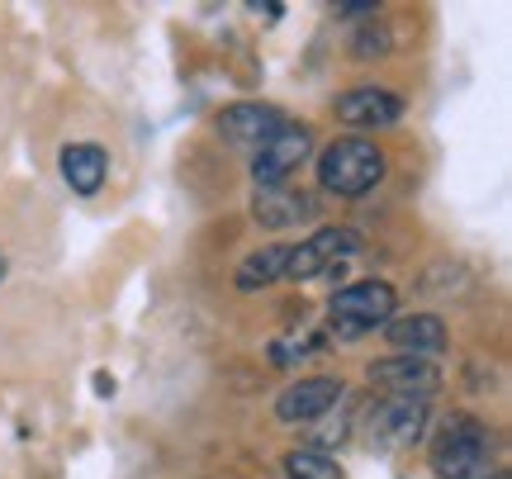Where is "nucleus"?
I'll return each mask as SVG.
<instances>
[{"label": "nucleus", "mask_w": 512, "mask_h": 479, "mask_svg": "<svg viewBox=\"0 0 512 479\" xmlns=\"http://www.w3.org/2000/svg\"><path fill=\"white\" fill-rule=\"evenodd\" d=\"M489 451H494L489 427L479 423V418H470V413H456V418H446L441 432L432 437L427 461H432V475L437 479H484Z\"/></svg>", "instance_id": "f257e3e1"}, {"label": "nucleus", "mask_w": 512, "mask_h": 479, "mask_svg": "<svg viewBox=\"0 0 512 479\" xmlns=\"http://www.w3.org/2000/svg\"><path fill=\"white\" fill-rule=\"evenodd\" d=\"M318 181H323L328 195L361 200V195H370V190L384 181V152L375 148L370 138L347 133V138H337V143L323 148V157H318Z\"/></svg>", "instance_id": "f03ea898"}, {"label": "nucleus", "mask_w": 512, "mask_h": 479, "mask_svg": "<svg viewBox=\"0 0 512 479\" xmlns=\"http://www.w3.org/2000/svg\"><path fill=\"white\" fill-rule=\"evenodd\" d=\"M328 318L342 337H366V332L384 328L389 318H399V290L389 280H356L342 285L328 299Z\"/></svg>", "instance_id": "7ed1b4c3"}, {"label": "nucleus", "mask_w": 512, "mask_h": 479, "mask_svg": "<svg viewBox=\"0 0 512 479\" xmlns=\"http://www.w3.org/2000/svg\"><path fill=\"white\" fill-rule=\"evenodd\" d=\"M361 257V238L351 228H318L313 238H304L299 247H290V261H285V280H318L332 276L337 266Z\"/></svg>", "instance_id": "20e7f679"}, {"label": "nucleus", "mask_w": 512, "mask_h": 479, "mask_svg": "<svg viewBox=\"0 0 512 479\" xmlns=\"http://www.w3.org/2000/svg\"><path fill=\"white\" fill-rule=\"evenodd\" d=\"M403 114H408V100L399 91H389V86H351V91L332 100V119L342 129H356V138L399 124Z\"/></svg>", "instance_id": "39448f33"}, {"label": "nucleus", "mask_w": 512, "mask_h": 479, "mask_svg": "<svg viewBox=\"0 0 512 479\" xmlns=\"http://www.w3.org/2000/svg\"><path fill=\"white\" fill-rule=\"evenodd\" d=\"M313 157V129L304 124H285V129L275 133L266 148L252 152V181L256 190H280V185L290 181L299 166Z\"/></svg>", "instance_id": "423d86ee"}, {"label": "nucleus", "mask_w": 512, "mask_h": 479, "mask_svg": "<svg viewBox=\"0 0 512 479\" xmlns=\"http://www.w3.org/2000/svg\"><path fill=\"white\" fill-rule=\"evenodd\" d=\"M285 124H290L285 110H275V105H266V100H242V105H233V110L219 114V133L242 152L266 148Z\"/></svg>", "instance_id": "0eeeda50"}, {"label": "nucleus", "mask_w": 512, "mask_h": 479, "mask_svg": "<svg viewBox=\"0 0 512 479\" xmlns=\"http://www.w3.org/2000/svg\"><path fill=\"white\" fill-rule=\"evenodd\" d=\"M347 394L342 380H332V375H309V380H294L290 389H280V399H275V418L280 423H318V418H328L337 399Z\"/></svg>", "instance_id": "6e6552de"}, {"label": "nucleus", "mask_w": 512, "mask_h": 479, "mask_svg": "<svg viewBox=\"0 0 512 479\" xmlns=\"http://www.w3.org/2000/svg\"><path fill=\"white\" fill-rule=\"evenodd\" d=\"M370 385L389 389L394 399H427L441 385V370L422 356H384L370 366Z\"/></svg>", "instance_id": "1a4fd4ad"}, {"label": "nucleus", "mask_w": 512, "mask_h": 479, "mask_svg": "<svg viewBox=\"0 0 512 479\" xmlns=\"http://www.w3.org/2000/svg\"><path fill=\"white\" fill-rule=\"evenodd\" d=\"M384 337L399 356H422L432 361L441 347H446V323L437 314H408V318H389L384 323Z\"/></svg>", "instance_id": "9d476101"}, {"label": "nucleus", "mask_w": 512, "mask_h": 479, "mask_svg": "<svg viewBox=\"0 0 512 479\" xmlns=\"http://www.w3.org/2000/svg\"><path fill=\"white\" fill-rule=\"evenodd\" d=\"M57 166H62L67 190H76V195H95V190L105 185V176H110V152L100 148V143H67L62 157H57Z\"/></svg>", "instance_id": "9b49d317"}, {"label": "nucleus", "mask_w": 512, "mask_h": 479, "mask_svg": "<svg viewBox=\"0 0 512 479\" xmlns=\"http://www.w3.org/2000/svg\"><path fill=\"white\" fill-rule=\"evenodd\" d=\"M375 427L389 446H413L427 427V399H389L375 413Z\"/></svg>", "instance_id": "f8f14e48"}, {"label": "nucleus", "mask_w": 512, "mask_h": 479, "mask_svg": "<svg viewBox=\"0 0 512 479\" xmlns=\"http://www.w3.org/2000/svg\"><path fill=\"white\" fill-rule=\"evenodd\" d=\"M285 261H290V247H280V242L256 247V252L242 257L233 285H238L242 295H256V290H266V285H275V280H285Z\"/></svg>", "instance_id": "ddd939ff"}, {"label": "nucleus", "mask_w": 512, "mask_h": 479, "mask_svg": "<svg viewBox=\"0 0 512 479\" xmlns=\"http://www.w3.org/2000/svg\"><path fill=\"white\" fill-rule=\"evenodd\" d=\"M252 214L266 228H285V223H299V214H313V204L304 195H294L290 185H280V190H256Z\"/></svg>", "instance_id": "4468645a"}, {"label": "nucleus", "mask_w": 512, "mask_h": 479, "mask_svg": "<svg viewBox=\"0 0 512 479\" xmlns=\"http://www.w3.org/2000/svg\"><path fill=\"white\" fill-rule=\"evenodd\" d=\"M285 475L290 479H347L342 465L332 461L328 451H318V446H294V451H285Z\"/></svg>", "instance_id": "2eb2a0df"}, {"label": "nucleus", "mask_w": 512, "mask_h": 479, "mask_svg": "<svg viewBox=\"0 0 512 479\" xmlns=\"http://www.w3.org/2000/svg\"><path fill=\"white\" fill-rule=\"evenodd\" d=\"M375 53H389V34H384V24H361L356 29V57H375Z\"/></svg>", "instance_id": "dca6fc26"}, {"label": "nucleus", "mask_w": 512, "mask_h": 479, "mask_svg": "<svg viewBox=\"0 0 512 479\" xmlns=\"http://www.w3.org/2000/svg\"><path fill=\"white\" fill-rule=\"evenodd\" d=\"M0 280H5V257H0Z\"/></svg>", "instance_id": "f3484780"}, {"label": "nucleus", "mask_w": 512, "mask_h": 479, "mask_svg": "<svg viewBox=\"0 0 512 479\" xmlns=\"http://www.w3.org/2000/svg\"><path fill=\"white\" fill-rule=\"evenodd\" d=\"M494 479H508V475H503V470H498V475H494Z\"/></svg>", "instance_id": "a211bd4d"}]
</instances>
